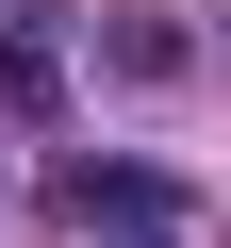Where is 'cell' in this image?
Segmentation results:
<instances>
[{
    "label": "cell",
    "instance_id": "cell-3",
    "mask_svg": "<svg viewBox=\"0 0 231 248\" xmlns=\"http://www.w3.org/2000/svg\"><path fill=\"white\" fill-rule=\"evenodd\" d=\"M99 50H116V66H132V83H165V66H182V17H116Z\"/></svg>",
    "mask_w": 231,
    "mask_h": 248
},
{
    "label": "cell",
    "instance_id": "cell-1",
    "mask_svg": "<svg viewBox=\"0 0 231 248\" xmlns=\"http://www.w3.org/2000/svg\"><path fill=\"white\" fill-rule=\"evenodd\" d=\"M50 215L132 248V232H165V215H182V182H165V166H99V149H83V166H50Z\"/></svg>",
    "mask_w": 231,
    "mask_h": 248
},
{
    "label": "cell",
    "instance_id": "cell-2",
    "mask_svg": "<svg viewBox=\"0 0 231 248\" xmlns=\"http://www.w3.org/2000/svg\"><path fill=\"white\" fill-rule=\"evenodd\" d=\"M0 116H17V133L66 116V33H50V0H0Z\"/></svg>",
    "mask_w": 231,
    "mask_h": 248
},
{
    "label": "cell",
    "instance_id": "cell-4",
    "mask_svg": "<svg viewBox=\"0 0 231 248\" xmlns=\"http://www.w3.org/2000/svg\"><path fill=\"white\" fill-rule=\"evenodd\" d=\"M132 248H165V232H132Z\"/></svg>",
    "mask_w": 231,
    "mask_h": 248
}]
</instances>
